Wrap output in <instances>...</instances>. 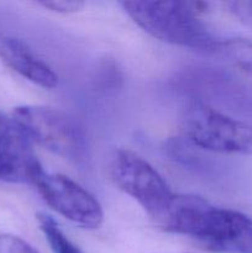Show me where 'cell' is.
I'll list each match as a JSON object with an SVG mask.
<instances>
[{"label":"cell","instance_id":"obj_1","mask_svg":"<svg viewBox=\"0 0 252 253\" xmlns=\"http://www.w3.org/2000/svg\"><path fill=\"white\" fill-rule=\"evenodd\" d=\"M156 224L212 252L252 253V220L237 210L215 207L198 195H173Z\"/></svg>","mask_w":252,"mask_h":253},{"label":"cell","instance_id":"obj_3","mask_svg":"<svg viewBox=\"0 0 252 253\" xmlns=\"http://www.w3.org/2000/svg\"><path fill=\"white\" fill-rule=\"evenodd\" d=\"M12 118L32 143L74 163L88 160L85 131L69 114L48 106L21 105L14 109Z\"/></svg>","mask_w":252,"mask_h":253},{"label":"cell","instance_id":"obj_13","mask_svg":"<svg viewBox=\"0 0 252 253\" xmlns=\"http://www.w3.org/2000/svg\"><path fill=\"white\" fill-rule=\"evenodd\" d=\"M232 11L239 17L244 19L249 24L252 25V1H237L230 2Z\"/></svg>","mask_w":252,"mask_h":253},{"label":"cell","instance_id":"obj_10","mask_svg":"<svg viewBox=\"0 0 252 253\" xmlns=\"http://www.w3.org/2000/svg\"><path fill=\"white\" fill-rule=\"evenodd\" d=\"M37 222L53 253H84L68 239V236H66L58 224L49 215L39 212Z\"/></svg>","mask_w":252,"mask_h":253},{"label":"cell","instance_id":"obj_4","mask_svg":"<svg viewBox=\"0 0 252 253\" xmlns=\"http://www.w3.org/2000/svg\"><path fill=\"white\" fill-rule=\"evenodd\" d=\"M185 137L203 150L252 156V125L230 118L216 109L193 101L182 118Z\"/></svg>","mask_w":252,"mask_h":253},{"label":"cell","instance_id":"obj_7","mask_svg":"<svg viewBox=\"0 0 252 253\" xmlns=\"http://www.w3.org/2000/svg\"><path fill=\"white\" fill-rule=\"evenodd\" d=\"M42 170L31 140L12 116L0 111V182L34 184Z\"/></svg>","mask_w":252,"mask_h":253},{"label":"cell","instance_id":"obj_6","mask_svg":"<svg viewBox=\"0 0 252 253\" xmlns=\"http://www.w3.org/2000/svg\"><path fill=\"white\" fill-rule=\"evenodd\" d=\"M34 185L51 209L73 224L85 229H96L103 222L100 203L67 175L42 170Z\"/></svg>","mask_w":252,"mask_h":253},{"label":"cell","instance_id":"obj_5","mask_svg":"<svg viewBox=\"0 0 252 253\" xmlns=\"http://www.w3.org/2000/svg\"><path fill=\"white\" fill-rule=\"evenodd\" d=\"M109 173L116 187L136 200L155 221L162 216L174 195L158 170L132 151H115Z\"/></svg>","mask_w":252,"mask_h":253},{"label":"cell","instance_id":"obj_2","mask_svg":"<svg viewBox=\"0 0 252 253\" xmlns=\"http://www.w3.org/2000/svg\"><path fill=\"white\" fill-rule=\"evenodd\" d=\"M126 14L155 39L198 51H217L220 41L212 36L200 16L208 4L199 1H123Z\"/></svg>","mask_w":252,"mask_h":253},{"label":"cell","instance_id":"obj_8","mask_svg":"<svg viewBox=\"0 0 252 253\" xmlns=\"http://www.w3.org/2000/svg\"><path fill=\"white\" fill-rule=\"evenodd\" d=\"M0 58L12 71L36 85L51 89L58 84L56 72L16 37L0 35Z\"/></svg>","mask_w":252,"mask_h":253},{"label":"cell","instance_id":"obj_12","mask_svg":"<svg viewBox=\"0 0 252 253\" xmlns=\"http://www.w3.org/2000/svg\"><path fill=\"white\" fill-rule=\"evenodd\" d=\"M40 5L52 11L69 14V12L79 11L84 6V2L76 1V0H51V1H41Z\"/></svg>","mask_w":252,"mask_h":253},{"label":"cell","instance_id":"obj_11","mask_svg":"<svg viewBox=\"0 0 252 253\" xmlns=\"http://www.w3.org/2000/svg\"><path fill=\"white\" fill-rule=\"evenodd\" d=\"M0 253H39L20 237L0 232Z\"/></svg>","mask_w":252,"mask_h":253},{"label":"cell","instance_id":"obj_9","mask_svg":"<svg viewBox=\"0 0 252 253\" xmlns=\"http://www.w3.org/2000/svg\"><path fill=\"white\" fill-rule=\"evenodd\" d=\"M217 52L252 81V41L246 39H229L220 41Z\"/></svg>","mask_w":252,"mask_h":253}]
</instances>
